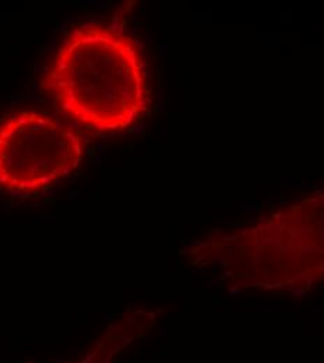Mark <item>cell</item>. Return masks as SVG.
<instances>
[{"label": "cell", "mask_w": 324, "mask_h": 363, "mask_svg": "<svg viewBox=\"0 0 324 363\" xmlns=\"http://www.w3.org/2000/svg\"><path fill=\"white\" fill-rule=\"evenodd\" d=\"M83 152V137L67 123L43 112H16L0 122V189L45 190L69 177Z\"/></svg>", "instance_id": "3"}, {"label": "cell", "mask_w": 324, "mask_h": 363, "mask_svg": "<svg viewBox=\"0 0 324 363\" xmlns=\"http://www.w3.org/2000/svg\"><path fill=\"white\" fill-rule=\"evenodd\" d=\"M189 256L236 288H309L324 279V190L253 225L213 233Z\"/></svg>", "instance_id": "2"}, {"label": "cell", "mask_w": 324, "mask_h": 363, "mask_svg": "<svg viewBox=\"0 0 324 363\" xmlns=\"http://www.w3.org/2000/svg\"><path fill=\"white\" fill-rule=\"evenodd\" d=\"M44 89L62 113L99 133L128 130L148 106L138 43L105 26H86L69 34L52 60Z\"/></svg>", "instance_id": "1"}, {"label": "cell", "mask_w": 324, "mask_h": 363, "mask_svg": "<svg viewBox=\"0 0 324 363\" xmlns=\"http://www.w3.org/2000/svg\"><path fill=\"white\" fill-rule=\"evenodd\" d=\"M138 318H133V320H128L126 323L123 321L122 324L113 327L111 331H108L90 351L89 355L84 358L76 361L73 363H112L113 357L123 348L126 347L130 340L138 337L141 334V330L148 327L145 325V321L148 318L143 320H136Z\"/></svg>", "instance_id": "4"}]
</instances>
